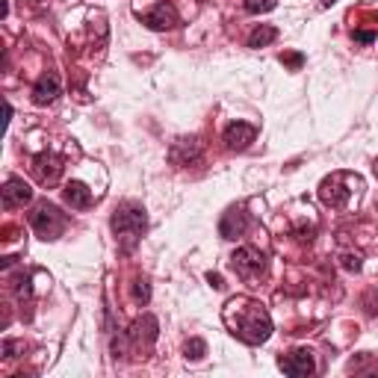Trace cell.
I'll return each mask as SVG.
<instances>
[{"label":"cell","mask_w":378,"mask_h":378,"mask_svg":"<svg viewBox=\"0 0 378 378\" xmlns=\"http://www.w3.org/2000/svg\"><path fill=\"white\" fill-rule=\"evenodd\" d=\"M278 36V30L275 27H257L252 36H249V47H266L272 39Z\"/></svg>","instance_id":"cell-14"},{"label":"cell","mask_w":378,"mask_h":378,"mask_svg":"<svg viewBox=\"0 0 378 378\" xmlns=\"http://www.w3.org/2000/svg\"><path fill=\"white\" fill-rule=\"evenodd\" d=\"M343 266H346V269H360V257L358 254H343Z\"/></svg>","instance_id":"cell-18"},{"label":"cell","mask_w":378,"mask_h":378,"mask_svg":"<svg viewBox=\"0 0 378 378\" xmlns=\"http://www.w3.org/2000/svg\"><path fill=\"white\" fill-rule=\"evenodd\" d=\"M30 199H33V189H30V184H24L21 177H9L4 184V207L6 210L24 207V204H30Z\"/></svg>","instance_id":"cell-8"},{"label":"cell","mask_w":378,"mask_h":378,"mask_svg":"<svg viewBox=\"0 0 378 378\" xmlns=\"http://www.w3.org/2000/svg\"><path fill=\"white\" fill-rule=\"evenodd\" d=\"M65 201L74 210H86L92 204V189L86 184H80V180H71V184L65 187Z\"/></svg>","instance_id":"cell-12"},{"label":"cell","mask_w":378,"mask_h":378,"mask_svg":"<svg viewBox=\"0 0 378 378\" xmlns=\"http://www.w3.org/2000/svg\"><path fill=\"white\" fill-rule=\"evenodd\" d=\"M254 136H257V130L245 122H234L225 127V145L231 148V151H245V148L254 142Z\"/></svg>","instance_id":"cell-7"},{"label":"cell","mask_w":378,"mask_h":378,"mask_svg":"<svg viewBox=\"0 0 378 378\" xmlns=\"http://www.w3.org/2000/svg\"><path fill=\"white\" fill-rule=\"evenodd\" d=\"M57 95H59V77L51 71V74H42L39 77V83L33 86V101H36L39 107H47V104H54L57 101Z\"/></svg>","instance_id":"cell-10"},{"label":"cell","mask_w":378,"mask_h":378,"mask_svg":"<svg viewBox=\"0 0 378 378\" xmlns=\"http://www.w3.org/2000/svg\"><path fill=\"white\" fill-rule=\"evenodd\" d=\"M130 340L151 346V343L157 340V319H154V317H142V319H136L134 325H130Z\"/></svg>","instance_id":"cell-11"},{"label":"cell","mask_w":378,"mask_h":378,"mask_svg":"<svg viewBox=\"0 0 378 378\" xmlns=\"http://www.w3.org/2000/svg\"><path fill=\"white\" fill-rule=\"evenodd\" d=\"M207 281H210V284H213V287H216V290H219V287H222V278H219V275H213V272H210V275H207Z\"/></svg>","instance_id":"cell-21"},{"label":"cell","mask_w":378,"mask_h":378,"mask_svg":"<svg viewBox=\"0 0 378 378\" xmlns=\"http://www.w3.org/2000/svg\"><path fill=\"white\" fill-rule=\"evenodd\" d=\"M145 225H148L145 210L136 207V204H124V207H119L116 213H112V231H116V237L122 240L124 252H130L139 242Z\"/></svg>","instance_id":"cell-2"},{"label":"cell","mask_w":378,"mask_h":378,"mask_svg":"<svg viewBox=\"0 0 378 378\" xmlns=\"http://www.w3.org/2000/svg\"><path fill=\"white\" fill-rule=\"evenodd\" d=\"M346 199H349V189H340L337 187V177H331V180H325V184H322V201L325 204L343 207V204H346Z\"/></svg>","instance_id":"cell-13"},{"label":"cell","mask_w":378,"mask_h":378,"mask_svg":"<svg viewBox=\"0 0 378 378\" xmlns=\"http://www.w3.org/2000/svg\"><path fill=\"white\" fill-rule=\"evenodd\" d=\"M278 367H281L287 375H293V378H305V375L317 372V360H314V355H310L307 349H295L293 355L278 360Z\"/></svg>","instance_id":"cell-5"},{"label":"cell","mask_w":378,"mask_h":378,"mask_svg":"<svg viewBox=\"0 0 378 378\" xmlns=\"http://www.w3.org/2000/svg\"><path fill=\"white\" fill-rule=\"evenodd\" d=\"M30 225L42 240H57L65 231V216L54 204H39L30 213Z\"/></svg>","instance_id":"cell-3"},{"label":"cell","mask_w":378,"mask_h":378,"mask_svg":"<svg viewBox=\"0 0 378 378\" xmlns=\"http://www.w3.org/2000/svg\"><path fill=\"white\" fill-rule=\"evenodd\" d=\"M355 39H358V42H364V45H370V42L375 39V33H364V30H360V33H355Z\"/></svg>","instance_id":"cell-20"},{"label":"cell","mask_w":378,"mask_h":378,"mask_svg":"<svg viewBox=\"0 0 378 378\" xmlns=\"http://www.w3.org/2000/svg\"><path fill=\"white\" fill-rule=\"evenodd\" d=\"M322 4H325V6H331V4H337V0H322Z\"/></svg>","instance_id":"cell-22"},{"label":"cell","mask_w":378,"mask_h":378,"mask_svg":"<svg viewBox=\"0 0 378 378\" xmlns=\"http://www.w3.org/2000/svg\"><path fill=\"white\" fill-rule=\"evenodd\" d=\"M142 18V24L145 27H151V30H172L180 18H177V9L172 6V4H157L151 12H145V15H139Z\"/></svg>","instance_id":"cell-6"},{"label":"cell","mask_w":378,"mask_h":378,"mask_svg":"<svg viewBox=\"0 0 378 378\" xmlns=\"http://www.w3.org/2000/svg\"><path fill=\"white\" fill-rule=\"evenodd\" d=\"M245 228H249V216H245V210L242 207H231L219 222V234L225 240H237V237L245 234Z\"/></svg>","instance_id":"cell-9"},{"label":"cell","mask_w":378,"mask_h":378,"mask_svg":"<svg viewBox=\"0 0 378 378\" xmlns=\"http://www.w3.org/2000/svg\"><path fill=\"white\" fill-rule=\"evenodd\" d=\"M275 6H278V0H245V12H252V15L269 12V9H275Z\"/></svg>","instance_id":"cell-16"},{"label":"cell","mask_w":378,"mask_h":378,"mask_svg":"<svg viewBox=\"0 0 378 378\" xmlns=\"http://www.w3.org/2000/svg\"><path fill=\"white\" fill-rule=\"evenodd\" d=\"M281 62L293 65V69H299V65H302V57H299V54H290V57H281Z\"/></svg>","instance_id":"cell-19"},{"label":"cell","mask_w":378,"mask_h":378,"mask_svg":"<svg viewBox=\"0 0 378 378\" xmlns=\"http://www.w3.org/2000/svg\"><path fill=\"white\" fill-rule=\"evenodd\" d=\"M184 352H187L189 360H201L207 355V343L204 340H189L187 346H184Z\"/></svg>","instance_id":"cell-15"},{"label":"cell","mask_w":378,"mask_h":378,"mask_svg":"<svg viewBox=\"0 0 378 378\" xmlns=\"http://www.w3.org/2000/svg\"><path fill=\"white\" fill-rule=\"evenodd\" d=\"M231 266L240 278H257L266 272V254L257 249H237L231 257Z\"/></svg>","instance_id":"cell-4"},{"label":"cell","mask_w":378,"mask_h":378,"mask_svg":"<svg viewBox=\"0 0 378 378\" xmlns=\"http://www.w3.org/2000/svg\"><path fill=\"white\" fill-rule=\"evenodd\" d=\"M148 299H151V287H148V281L139 278V281L134 284V302L136 305H148Z\"/></svg>","instance_id":"cell-17"},{"label":"cell","mask_w":378,"mask_h":378,"mask_svg":"<svg viewBox=\"0 0 378 378\" xmlns=\"http://www.w3.org/2000/svg\"><path fill=\"white\" fill-rule=\"evenodd\" d=\"M225 319L231 325V331L242 340V343H266L269 334H272V319L269 314L263 310V305L252 302V299H234L228 302V310H225Z\"/></svg>","instance_id":"cell-1"}]
</instances>
